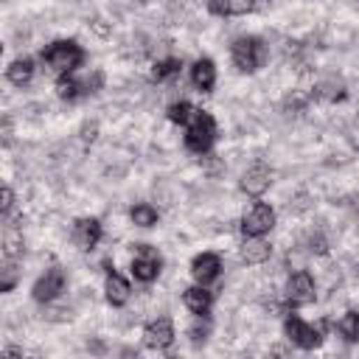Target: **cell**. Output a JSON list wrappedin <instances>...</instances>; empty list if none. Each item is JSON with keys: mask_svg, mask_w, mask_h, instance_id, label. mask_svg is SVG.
<instances>
[{"mask_svg": "<svg viewBox=\"0 0 359 359\" xmlns=\"http://www.w3.org/2000/svg\"><path fill=\"white\" fill-rule=\"evenodd\" d=\"M191 82L200 87V90H211L217 85V68L211 59H200L194 68H191Z\"/></svg>", "mask_w": 359, "mask_h": 359, "instance_id": "5bb4252c", "label": "cell"}, {"mask_svg": "<svg viewBox=\"0 0 359 359\" xmlns=\"http://www.w3.org/2000/svg\"><path fill=\"white\" fill-rule=\"evenodd\" d=\"M82 138H85V140H93V138H96V124H87V126L82 129Z\"/></svg>", "mask_w": 359, "mask_h": 359, "instance_id": "4dcf8cb0", "label": "cell"}, {"mask_svg": "<svg viewBox=\"0 0 359 359\" xmlns=\"http://www.w3.org/2000/svg\"><path fill=\"white\" fill-rule=\"evenodd\" d=\"M306 244H309V253H325V239L320 233H312Z\"/></svg>", "mask_w": 359, "mask_h": 359, "instance_id": "83f0119b", "label": "cell"}, {"mask_svg": "<svg viewBox=\"0 0 359 359\" xmlns=\"http://www.w3.org/2000/svg\"><path fill=\"white\" fill-rule=\"evenodd\" d=\"M186 306L194 312V314H205L208 306H211V292H205L203 286H191L186 289Z\"/></svg>", "mask_w": 359, "mask_h": 359, "instance_id": "e0dca14e", "label": "cell"}, {"mask_svg": "<svg viewBox=\"0 0 359 359\" xmlns=\"http://www.w3.org/2000/svg\"><path fill=\"white\" fill-rule=\"evenodd\" d=\"M214 135H217V126H214V118L208 112H194V118L189 121V135H186V143L189 149L194 152H208L211 143H214Z\"/></svg>", "mask_w": 359, "mask_h": 359, "instance_id": "6da1fadb", "label": "cell"}, {"mask_svg": "<svg viewBox=\"0 0 359 359\" xmlns=\"http://www.w3.org/2000/svg\"><path fill=\"white\" fill-rule=\"evenodd\" d=\"M180 73V62L177 59H160L157 65H154V71H152V76L157 79V82H166V79H171V76H177Z\"/></svg>", "mask_w": 359, "mask_h": 359, "instance_id": "d4e9b609", "label": "cell"}, {"mask_svg": "<svg viewBox=\"0 0 359 359\" xmlns=\"http://www.w3.org/2000/svg\"><path fill=\"white\" fill-rule=\"evenodd\" d=\"M62 289H65V272H62L59 267H54V270H48V272L34 284V298H37L40 303H51V300L59 298Z\"/></svg>", "mask_w": 359, "mask_h": 359, "instance_id": "277c9868", "label": "cell"}, {"mask_svg": "<svg viewBox=\"0 0 359 359\" xmlns=\"http://www.w3.org/2000/svg\"><path fill=\"white\" fill-rule=\"evenodd\" d=\"M272 225H275V211H272L270 205H256V208L244 217L242 230H244L247 236H264L267 230H272Z\"/></svg>", "mask_w": 359, "mask_h": 359, "instance_id": "5b68a950", "label": "cell"}, {"mask_svg": "<svg viewBox=\"0 0 359 359\" xmlns=\"http://www.w3.org/2000/svg\"><path fill=\"white\" fill-rule=\"evenodd\" d=\"M157 272H160V258H157V253H154L152 247L140 244V256L132 261V275H135L138 281L149 284V281L157 278Z\"/></svg>", "mask_w": 359, "mask_h": 359, "instance_id": "8992f818", "label": "cell"}, {"mask_svg": "<svg viewBox=\"0 0 359 359\" xmlns=\"http://www.w3.org/2000/svg\"><path fill=\"white\" fill-rule=\"evenodd\" d=\"M211 9L219 15H247L256 9V0H214Z\"/></svg>", "mask_w": 359, "mask_h": 359, "instance_id": "2e32d148", "label": "cell"}, {"mask_svg": "<svg viewBox=\"0 0 359 359\" xmlns=\"http://www.w3.org/2000/svg\"><path fill=\"white\" fill-rule=\"evenodd\" d=\"M82 59H85V54H82V48L76 43H54L45 51V62L59 73H71L73 68L82 65Z\"/></svg>", "mask_w": 359, "mask_h": 359, "instance_id": "3957f363", "label": "cell"}, {"mask_svg": "<svg viewBox=\"0 0 359 359\" xmlns=\"http://www.w3.org/2000/svg\"><path fill=\"white\" fill-rule=\"evenodd\" d=\"M194 107L189 104V101H180V104H171V110H168V118L174 121V124H189L191 118H194Z\"/></svg>", "mask_w": 359, "mask_h": 359, "instance_id": "cb8c5ba5", "label": "cell"}, {"mask_svg": "<svg viewBox=\"0 0 359 359\" xmlns=\"http://www.w3.org/2000/svg\"><path fill=\"white\" fill-rule=\"evenodd\" d=\"M191 337H194V342L205 339V337H208V323H205V320H197V323L191 325Z\"/></svg>", "mask_w": 359, "mask_h": 359, "instance_id": "f1b7e54d", "label": "cell"}, {"mask_svg": "<svg viewBox=\"0 0 359 359\" xmlns=\"http://www.w3.org/2000/svg\"><path fill=\"white\" fill-rule=\"evenodd\" d=\"M34 76V62L31 59H15L9 65V82L12 85H26Z\"/></svg>", "mask_w": 359, "mask_h": 359, "instance_id": "ac0fdd59", "label": "cell"}, {"mask_svg": "<svg viewBox=\"0 0 359 359\" xmlns=\"http://www.w3.org/2000/svg\"><path fill=\"white\" fill-rule=\"evenodd\" d=\"M79 85H82V93H96V90L101 87V73H98V71H93V73H90V76H85Z\"/></svg>", "mask_w": 359, "mask_h": 359, "instance_id": "4316f807", "label": "cell"}, {"mask_svg": "<svg viewBox=\"0 0 359 359\" xmlns=\"http://www.w3.org/2000/svg\"><path fill=\"white\" fill-rule=\"evenodd\" d=\"M270 253H272V247H270L264 239H258V236H250V239L244 242V247H242V258H244L247 264H264V261L270 258Z\"/></svg>", "mask_w": 359, "mask_h": 359, "instance_id": "4fadbf2b", "label": "cell"}, {"mask_svg": "<svg viewBox=\"0 0 359 359\" xmlns=\"http://www.w3.org/2000/svg\"><path fill=\"white\" fill-rule=\"evenodd\" d=\"M286 334H289V339H292L295 345H300V348H314V345H320V331L312 328V325H306V323L298 320V317H289V320H286Z\"/></svg>", "mask_w": 359, "mask_h": 359, "instance_id": "ba28073f", "label": "cell"}, {"mask_svg": "<svg viewBox=\"0 0 359 359\" xmlns=\"http://www.w3.org/2000/svg\"><path fill=\"white\" fill-rule=\"evenodd\" d=\"M17 278H20V270H17V264H15L12 258H6L3 270H0V289H3V292H9V289L17 284Z\"/></svg>", "mask_w": 359, "mask_h": 359, "instance_id": "603a6c76", "label": "cell"}, {"mask_svg": "<svg viewBox=\"0 0 359 359\" xmlns=\"http://www.w3.org/2000/svg\"><path fill=\"white\" fill-rule=\"evenodd\" d=\"M57 93H59L62 98H76V96L82 93V85H79L76 79H62V82L57 85Z\"/></svg>", "mask_w": 359, "mask_h": 359, "instance_id": "484cf974", "label": "cell"}, {"mask_svg": "<svg viewBox=\"0 0 359 359\" xmlns=\"http://www.w3.org/2000/svg\"><path fill=\"white\" fill-rule=\"evenodd\" d=\"M129 284L121 278V275H115V272H110L107 275V300L112 303V306H124L126 300H129Z\"/></svg>", "mask_w": 359, "mask_h": 359, "instance_id": "9a60e30c", "label": "cell"}, {"mask_svg": "<svg viewBox=\"0 0 359 359\" xmlns=\"http://www.w3.org/2000/svg\"><path fill=\"white\" fill-rule=\"evenodd\" d=\"M286 295H289V300L298 303V306L312 303V300H314V281H312L306 272H295V275L289 278Z\"/></svg>", "mask_w": 359, "mask_h": 359, "instance_id": "9c48e42d", "label": "cell"}, {"mask_svg": "<svg viewBox=\"0 0 359 359\" xmlns=\"http://www.w3.org/2000/svg\"><path fill=\"white\" fill-rule=\"evenodd\" d=\"M270 183H272V171H270L267 166L256 163L253 168H247V174H244V180H242V189H244L250 197H261V194L270 189Z\"/></svg>", "mask_w": 359, "mask_h": 359, "instance_id": "52a82bcc", "label": "cell"}, {"mask_svg": "<svg viewBox=\"0 0 359 359\" xmlns=\"http://www.w3.org/2000/svg\"><path fill=\"white\" fill-rule=\"evenodd\" d=\"M73 239H76V244L82 250H93L98 244V239H101V225L96 219H82V222H76Z\"/></svg>", "mask_w": 359, "mask_h": 359, "instance_id": "7c38bea8", "label": "cell"}, {"mask_svg": "<svg viewBox=\"0 0 359 359\" xmlns=\"http://www.w3.org/2000/svg\"><path fill=\"white\" fill-rule=\"evenodd\" d=\"M219 270H222V261H219V256H214V253H203V256H197L194 264H191V272H194V278H197L203 286L211 284V281H217Z\"/></svg>", "mask_w": 359, "mask_h": 359, "instance_id": "8fae6325", "label": "cell"}, {"mask_svg": "<svg viewBox=\"0 0 359 359\" xmlns=\"http://www.w3.org/2000/svg\"><path fill=\"white\" fill-rule=\"evenodd\" d=\"M3 244H6V258H15V256H20V253H23V236L17 233V228H15V225H9V228H6V239H3Z\"/></svg>", "mask_w": 359, "mask_h": 359, "instance_id": "7402d4cb", "label": "cell"}, {"mask_svg": "<svg viewBox=\"0 0 359 359\" xmlns=\"http://www.w3.org/2000/svg\"><path fill=\"white\" fill-rule=\"evenodd\" d=\"M264 59H267V48L261 45V40H256V37H242V40L233 43V62H236L239 71L250 73V71H256Z\"/></svg>", "mask_w": 359, "mask_h": 359, "instance_id": "7a4b0ae2", "label": "cell"}, {"mask_svg": "<svg viewBox=\"0 0 359 359\" xmlns=\"http://www.w3.org/2000/svg\"><path fill=\"white\" fill-rule=\"evenodd\" d=\"M143 337H146V345L149 348L163 351V348H168L174 342V328H171V323L166 317H160V320H154V323L146 325V334Z\"/></svg>", "mask_w": 359, "mask_h": 359, "instance_id": "30bf717a", "label": "cell"}, {"mask_svg": "<svg viewBox=\"0 0 359 359\" xmlns=\"http://www.w3.org/2000/svg\"><path fill=\"white\" fill-rule=\"evenodd\" d=\"M337 331L348 339V342H356L359 339V314L356 312H345L337 323Z\"/></svg>", "mask_w": 359, "mask_h": 359, "instance_id": "ffe728a7", "label": "cell"}, {"mask_svg": "<svg viewBox=\"0 0 359 359\" xmlns=\"http://www.w3.org/2000/svg\"><path fill=\"white\" fill-rule=\"evenodd\" d=\"M132 222H135L138 228H152V225L157 222V211H154L152 205H135V208H132Z\"/></svg>", "mask_w": 359, "mask_h": 359, "instance_id": "44dd1931", "label": "cell"}, {"mask_svg": "<svg viewBox=\"0 0 359 359\" xmlns=\"http://www.w3.org/2000/svg\"><path fill=\"white\" fill-rule=\"evenodd\" d=\"M314 96H317V98H323V101H337V98H342V96H345V85H342L339 79H323V82L317 85Z\"/></svg>", "mask_w": 359, "mask_h": 359, "instance_id": "d6986e66", "label": "cell"}, {"mask_svg": "<svg viewBox=\"0 0 359 359\" xmlns=\"http://www.w3.org/2000/svg\"><path fill=\"white\" fill-rule=\"evenodd\" d=\"M12 205H15V194L9 189H3V203H0V211H3V217H9Z\"/></svg>", "mask_w": 359, "mask_h": 359, "instance_id": "f546056e", "label": "cell"}]
</instances>
